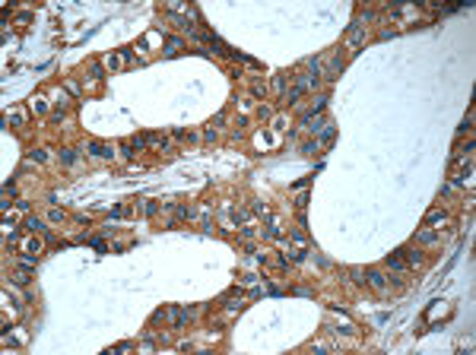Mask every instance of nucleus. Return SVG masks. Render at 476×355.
Masks as SVG:
<instances>
[{
    "label": "nucleus",
    "instance_id": "nucleus-1",
    "mask_svg": "<svg viewBox=\"0 0 476 355\" xmlns=\"http://www.w3.org/2000/svg\"><path fill=\"white\" fill-rule=\"evenodd\" d=\"M16 251L23 254L26 264H35V260H39V254H42V238L35 235V232H29L26 238H16Z\"/></svg>",
    "mask_w": 476,
    "mask_h": 355
},
{
    "label": "nucleus",
    "instance_id": "nucleus-2",
    "mask_svg": "<svg viewBox=\"0 0 476 355\" xmlns=\"http://www.w3.org/2000/svg\"><path fill=\"white\" fill-rule=\"evenodd\" d=\"M359 276H362L359 283H365V286H369L372 292H378V295H388V289H391V286H388V276H384L378 267H365V270H359Z\"/></svg>",
    "mask_w": 476,
    "mask_h": 355
},
{
    "label": "nucleus",
    "instance_id": "nucleus-3",
    "mask_svg": "<svg viewBox=\"0 0 476 355\" xmlns=\"http://www.w3.org/2000/svg\"><path fill=\"white\" fill-rule=\"evenodd\" d=\"M305 254H308V238H305L302 232H296V235H292V241H289V254H286V260L299 264Z\"/></svg>",
    "mask_w": 476,
    "mask_h": 355
},
{
    "label": "nucleus",
    "instance_id": "nucleus-4",
    "mask_svg": "<svg viewBox=\"0 0 476 355\" xmlns=\"http://www.w3.org/2000/svg\"><path fill=\"white\" fill-rule=\"evenodd\" d=\"M400 257L410 270H423L426 267V254L419 251V245H410V248H400Z\"/></svg>",
    "mask_w": 476,
    "mask_h": 355
},
{
    "label": "nucleus",
    "instance_id": "nucleus-5",
    "mask_svg": "<svg viewBox=\"0 0 476 355\" xmlns=\"http://www.w3.org/2000/svg\"><path fill=\"white\" fill-rule=\"evenodd\" d=\"M86 153L96 156V159H115V149L108 146V143H102V140H89L86 143Z\"/></svg>",
    "mask_w": 476,
    "mask_h": 355
},
{
    "label": "nucleus",
    "instance_id": "nucleus-6",
    "mask_svg": "<svg viewBox=\"0 0 476 355\" xmlns=\"http://www.w3.org/2000/svg\"><path fill=\"white\" fill-rule=\"evenodd\" d=\"M143 146H146V137H127V140L121 143V153H124V159H134Z\"/></svg>",
    "mask_w": 476,
    "mask_h": 355
},
{
    "label": "nucleus",
    "instance_id": "nucleus-7",
    "mask_svg": "<svg viewBox=\"0 0 476 355\" xmlns=\"http://www.w3.org/2000/svg\"><path fill=\"white\" fill-rule=\"evenodd\" d=\"M26 340H29V333L23 330V327H7V333H4V346H26Z\"/></svg>",
    "mask_w": 476,
    "mask_h": 355
},
{
    "label": "nucleus",
    "instance_id": "nucleus-8",
    "mask_svg": "<svg viewBox=\"0 0 476 355\" xmlns=\"http://www.w3.org/2000/svg\"><path fill=\"white\" fill-rule=\"evenodd\" d=\"M384 267H388V270H394L397 276H404L410 267L404 264V257H400V251H394V254H388V257H384Z\"/></svg>",
    "mask_w": 476,
    "mask_h": 355
},
{
    "label": "nucleus",
    "instance_id": "nucleus-9",
    "mask_svg": "<svg viewBox=\"0 0 476 355\" xmlns=\"http://www.w3.org/2000/svg\"><path fill=\"white\" fill-rule=\"evenodd\" d=\"M7 124L16 127V130H23V127L29 124V111H26V108H13L10 115H7Z\"/></svg>",
    "mask_w": 476,
    "mask_h": 355
},
{
    "label": "nucleus",
    "instance_id": "nucleus-10",
    "mask_svg": "<svg viewBox=\"0 0 476 355\" xmlns=\"http://www.w3.org/2000/svg\"><path fill=\"white\" fill-rule=\"evenodd\" d=\"M451 314V308L445 305V302H432V308L426 311V324H432V321H438V317H448Z\"/></svg>",
    "mask_w": 476,
    "mask_h": 355
},
{
    "label": "nucleus",
    "instance_id": "nucleus-11",
    "mask_svg": "<svg viewBox=\"0 0 476 355\" xmlns=\"http://www.w3.org/2000/svg\"><path fill=\"white\" fill-rule=\"evenodd\" d=\"M127 58H131V51L121 48V51H115V54H108V58H105V67L118 70V67H124V64H127Z\"/></svg>",
    "mask_w": 476,
    "mask_h": 355
},
{
    "label": "nucleus",
    "instance_id": "nucleus-12",
    "mask_svg": "<svg viewBox=\"0 0 476 355\" xmlns=\"http://www.w3.org/2000/svg\"><path fill=\"white\" fill-rule=\"evenodd\" d=\"M362 29H365V26L356 20V26L350 29V35H346V48H350V51H356V48L362 45Z\"/></svg>",
    "mask_w": 476,
    "mask_h": 355
},
{
    "label": "nucleus",
    "instance_id": "nucleus-13",
    "mask_svg": "<svg viewBox=\"0 0 476 355\" xmlns=\"http://www.w3.org/2000/svg\"><path fill=\"white\" fill-rule=\"evenodd\" d=\"M438 241H442V235H438V232H432V229H423V232H416L413 245H438Z\"/></svg>",
    "mask_w": 476,
    "mask_h": 355
},
{
    "label": "nucleus",
    "instance_id": "nucleus-14",
    "mask_svg": "<svg viewBox=\"0 0 476 355\" xmlns=\"http://www.w3.org/2000/svg\"><path fill=\"white\" fill-rule=\"evenodd\" d=\"M10 279H13L16 286H29V283H32V270H29V264H26V267H16Z\"/></svg>",
    "mask_w": 476,
    "mask_h": 355
},
{
    "label": "nucleus",
    "instance_id": "nucleus-15",
    "mask_svg": "<svg viewBox=\"0 0 476 355\" xmlns=\"http://www.w3.org/2000/svg\"><path fill=\"white\" fill-rule=\"evenodd\" d=\"M426 226H448V213L445 210H429L426 213Z\"/></svg>",
    "mask_w": 476,
    "mask_h": 355
},
{
    "label": "nucleus",
    "instance_id": "nucleus-16",
    "mask_svg": "<svg viewBox=\"0 0 476 355\" xmlns=\"http://www.w3.org/2000/svg\"><path fill=\"white\" fill-rule=\"evenodd\" d=\"M340 70H343V58H340V54H334L331 64H327V70H324V80H337Z\"/></svg>",
    "mask_w": 476,
    "mask_h": 355
},
{
    "label": "nucleus",
    "instance_id": "nucleus-17",
    "mask_svg": "<svg viewBox=\"0 0 476 355\" xmlns=\"http://www.w3.org/2000/svg\"><path fill=\"white\" fill-rule=\"evenodd\" d=\"M146 146H153V149H169V137H166V134H150V137H146Z\"/></svg>",
    "mask_w": 476,
    "mask_h": 355
},
{
    "label": "nucleus",
    "instance_id": "nucleus-18",
    "mask_svg": "<svg viewBox=\"0 0 476 355\" xmlns=\"http://www.w3.org/2000/svg\"><path fill=\"white\" fill-rule=\"evenodd\" d=\"M26 229H29V232H35V235L48 232V229H45V222H42V219H35V216H26Z\"/></svg>",
    "mask_w": 476,
    "mask_h": 355
},
{
    "label": "nucleus",
    "instance_id": "nucleus-19",
    "mask_svg": "<svg viewBox=\"0 0 476 355\" xmlns=\"http://www.w3.org/2000/svg\"><path fill=\"white\" fill-rule=\"evenodd\" d=\"M302 127H305V130H315V134H318V130H321V118H315V115L308 111V115L302 118Z\"/></svg>",
    "mask_w": 476,
    "mask_h": 355
},
{
    "label": "nucleus",
    "instance_id": "nucleus-20",
    "mask_svg": "<svg viewBox=\"0 0 476 355\" xmlns=\"http://www.w3.org/2000/svg\"><path fill=\"white\" fill-rule=\"evenodd\" d=\"M181 48H185V42H181V39H169L166 42V58H175Z\"/></svg>",
    "mask_w": 476,
    "mask_h": 355
},
{
    "label": "nucleus",
    "instance_id": "nucleus-21",
    "mask_svg": "<svg viewBox=\"0 0 476 355\" xmlns=\"http://www.w3.org/2000/svg\"><path fill=\"white\" fill-rule=\"evenodd\" d=\"M32 111L45 115V111H48V99H45V96H35V99H32Z\"/></svg>",
    "mask_w": 476,
    "mask_h": 355
},
{
    "label": "nucleus",
    "instance_id": "nucleus-22",
    "mask_svg": "<svg viewBox=\"0 0 476 355\" xmlns=\"http://www.w3.org/2000/svg\"><path fill=\"white\" fill-rule=\"evenodd\" d=\"M4 311H7V314H16V311H20V305H16V298H10L7 292H4Z\"/></svg>",
    "mask_w": 476,
    "mask_h": 355
},
{
    "label": "nucleus",
    "instance_id": "nucleus-23",
    "mask_svg": "<svg viewBox=\"0 0 476 355\" xmlns=\"http://www.w3.org/2000/svg\"><path fill=\"white\" fill-rule=\"evenodd\" d=\"M29 159H32V162H39V165H42V162H48V149H32Z\"/></svg>",
    "mask_w": 476,
    "mask_h": 355
},
{
    "label": "nucleus",
    "instance_id": "nucleus-24",
    "mask_svg": "<svg viewBox=\"0 0 476 355\" xmlns=\"http://www.w3.org/2000/svg\"><path fill=\"white\" fill-rule=\"evenodd\" d=\"M134 349V343H118V346H112L108 349V355H118V352H131Z\"/></svg>",
    "mask_w": 476,
    "mask_h": 355
},
{
    "label": "nucleus",
    "instance_id": "nucleus-25",
    "mask_svg": "<svg viewBox=\"0 0 476 355\" xmlns=\"http://www.w3.org/2000/svg\"><path fill=\"white\" fill-rule=\"evenodd\" d=\"M302 153H305V156H315V153H318V140H308V143H302Z\"/></svg>",
    "mask_w": 476,
    "mask_h": 355
},
{
    "label": "nucleus",
    "instance_id": "nucleus-26",
    "mask_svg": "<svg viewBox=\"0 0 476 355\" xmlns=\"http://www.w3.org/2000/svg\"><path fill=\"white\" fill-rule=\"evenodd\" d=\"M61 162H64V165H73V162H77V156H73V149H61Z\"/></svg>",
    "mask_w": 476,
    "mask_h": 355
},
{
    "label": "nucleus",
    "instance_id": "nucleus-27",
    "mask_svg": "<svg viewBox=\"0 0 476 355\" xmlns=\"http://www.w3.org/2000/svg\"><path fill=\"white\" fill-rule=\"evenodd\" d=\"M48 219H51V222H64L67 216H64V210H51V213H48Z\"/></svg>",
    "mask_w": 476,
    "mask_h": 355
},
{
    "label": "nucleus",
    "instance_id": "nucleus-28",
    "mask_svg": "<svg viewBox=\"0 0 476 355\" xmlns=\"http://www.w3.org/2000/svg\"><path fill=\"white\" fill-rule=\"evenodd\" d=\"M13 194H16V184L7 181V184H4V197H13Z\"/></svg>",
    "mask_w": 476,
    "mask_h": 355
},
{
    "label": "nucleus",
    "instance_id": "nucleus-29",
    "mask_svg": "<svg viewBox=\"0 0 476 355\" xmlns=\"http://www.w3.org/2000/svg\"><path fill=\"white\" fill-rule=\"evenodd\" d=\"M251 89H254V96H258V99L264 96V83H261V80H254V86H251Z\"/></svg>",
    "mask_w": 476,
    "mask_h": 355
},
{
    "label": "nucleus",
    "instance_id": "nucleus-30",
    "mask_svg": "<svg viewBox=\"0 0 476 355\" xmlns=\"http://www.w3.org/2000/svg\"><path fill=\"white\" fill-rule=\"evenodd\" d=\"M93 248H96V251H102V254L108 251V245H105V241H102V238H96V241H93Z\"/></svg>",
    "mask_w": 476,
    "mask_h": 355
}]
</instances>
